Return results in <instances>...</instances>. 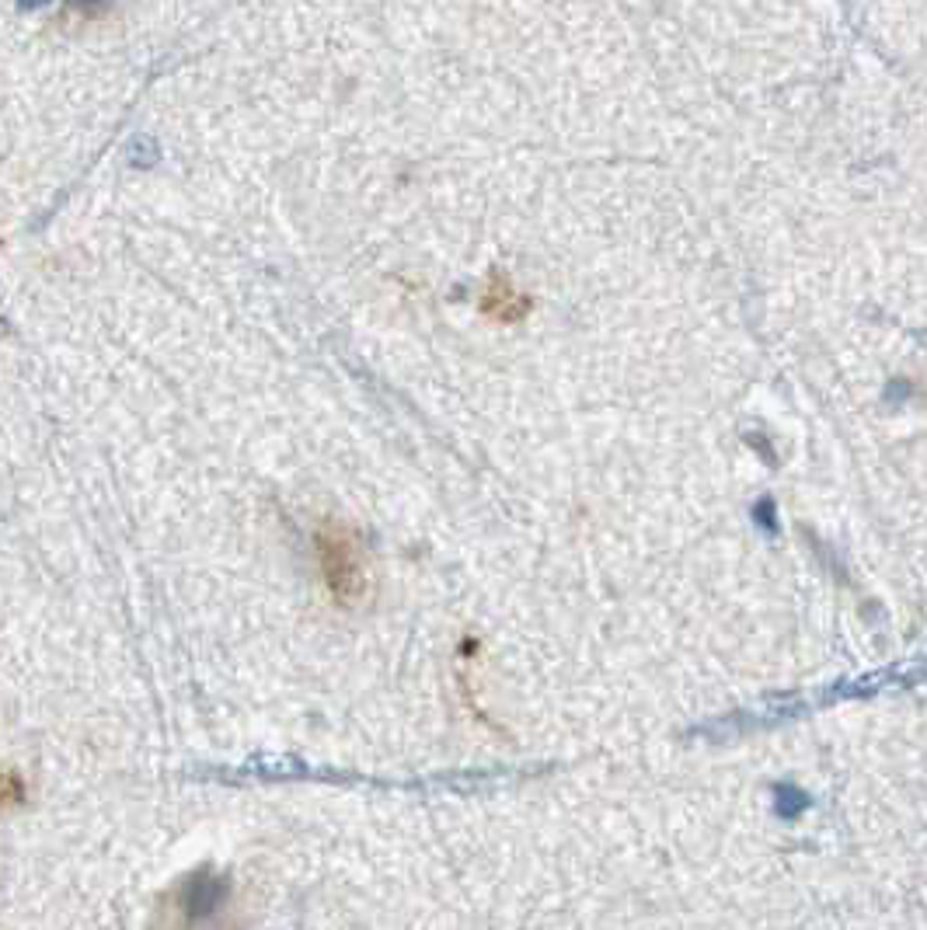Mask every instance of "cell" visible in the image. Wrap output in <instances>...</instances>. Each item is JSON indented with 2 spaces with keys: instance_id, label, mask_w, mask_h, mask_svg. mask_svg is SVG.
Instances as JSON below:
<instances>
[{
  "instance_id": "8992f818",
  "label": "cell",
  "mask_w": 927,
  "mask_h": 930,
  "mask_svg": "<svg viewBox=\"0 0 927 930\" xmlns=\"http://www.w3.org/2000/svg\"><path fill=\"white\" fill-rule=\"evenodd\" d=\"M74 4H98V0H74Z\"/></svg>"
},
{
  "instance_id": "5b68a950",
  "label": "cell",
  "mask_w": 927,
  "mask_h": 930,
  "mask_svg": "<svg viewBox=\"0 0 927 930\" xmlns=\"http://www.w3.org/2000/svg\"><path fill=\"white\" fill-rule=\"evenodd\" d=\"M42 4H49V0H18L22 11H36V8H42Z\"/></svg>"
},
{
  "instance_id": "6da1fadb",
  "label": "cell",
  "mask_w": 927,
  "mask_h": 930,
  "mask_svg": "<svg viewBox=\"0 0 927 930\" xmlns=\"http://www.w3.org/2000/svg\"><path fill=\"white\" fill-rule=\"evenodd\" d=\"M314 547H318L321 575L331 589V596L342 607H356L367 600V558H363V544L356 540L353 530L345 526H321L314 534Z\"/></svg>"
},
{
  "instance_id": "277c9868",
  "label": "cell",
  "mask_w": 927,
  "mask_h": 930,
  "mask_svg": "<svg viewBox=\"0 0 927 930\" xmlns=\"http://www.w3.org/2000/svg\"><path fill=\"white\" fill-rule=\"evenodd\" d=\"M129 157L132 161H140V164H151L157 154H154V146H151V140H140V143H132V151H129Z\"/></svg>"
},
{
  "instance_id": "3957f363",
  "label": "cell",
  "mask_w": 927,
  "mask_h": 930,
  "mask_svg": "<svg viewBox=\"0 0 927 930\" xmlns=\"http://www.w3.org/2000/svg\"><path fill=\"white\" fill-rule=\"evenodd\" d=\"M22 799V785L14 774H0V812H4L8 805H14Z\"/></svg>"
},
{
  "instance_id": "7a4b0ae2",
  "label": "cell",
  "mask_w": 927,
  "mask_h": 930,
  "mask_svg": "<svg viewBox=\"0 0 927 930\" xmlns=\"http://www.w3.org/2000/svg\"><path fill=\"white\" fill-rule=\"evenodd\" d=\"M227 903V882L220 875H209V871H199L189 875L186 886L178 889V909L186 923H206L213 920Z\"/></svg>"
}]
</instances>
